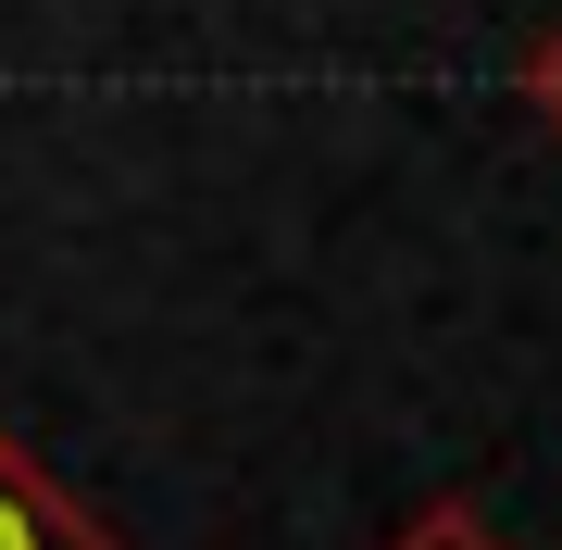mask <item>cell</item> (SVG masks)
I'll return each instance as SVG.
<instances>
[{
    "label": "cell",
    "mask_w": 562,
    "mask_h": 550,
    "mask_svg": "<svg viewBox=\"0 0 562 550\" xmlns=\"http://www.w3.org/2000/svg\"><path fill=\"white\" fill-rule=\"evenodd\" d=\"M425 550H475V538H462V526H438V538H425Z\"/></svg>",
    "instance_id": "obj_2"
},
{
    "label": "cell",
    "mask_w": 562,
    "mask_h": 550,
    "mask_svg": "<svg viewBox=\"0 0 562 550\" xmlns=\"http://www.w3.org/2000/svg\"><path fill=\"white\" fill-rule=\"evenodd\" d=\"M0 550H101V538H88L76 513H63V501L38 489V475H25L13 450H0Z\"/></svg>",
    "instance_id": "obj_1"
}]
</instances>
